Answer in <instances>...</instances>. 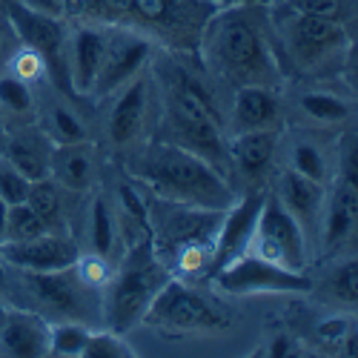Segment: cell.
<instances>
[{
  "label": "cell",
  "mask_w": 358,
  "mask_h": 358,
  "mask_svg": "<svg viewBox=\"0 0 358 358\" xmlns=\"http://www.w3.org/2000/svg\"><path fill=\"white\" fill-rule=\"evenodd\" d=\"M215 6H241V3H270V0H213Z\"/></svg>",
  "instance_id": "cell-37"
},
{
  "label": "cell",
  "mask_w": 358,
  "mask_h": 358,
  "mask_svg": "<svg viewBox=\"0 0 358 358\" xmlns=\"http://www.w3.org/2000/svg\"><path fill=\"white\" fill-rule=\"evenodd\" d=\"M6 287V273H3V258H0V289Z\"/></svg>",
  "instance_id": "cell-40"
},
{
  "label": "cell",
  "mask_w": 358,
  "mask_h": 358,
  "mask_svg": "<svg viewBox=\"0 0 358 358\" xmlns=\"http://www.w3.org/2000/svg\"><path fill=\"white\" fill-rule=\"evenodd\" d=\"M3 155L29 178V181H41L52 175V155L55 143L46 138V132L38 124H26L6 129Z\"/></svg>",
  "instance_id": "cell-20"
},
{
  "label": "cell",
  "mask_w": 358,
  "mask_h": 358,
  "mask_svg": "<svg viewBox=\"0 0 358 358\" xmlns=\"http://www.w3.org/2000/svg\"><path fill=\"white\" fill-rule=\"evenodd\" d=\"M35 124L46 132V138L55 146H64V143H78V141H89V129L83 115L75 109V101L61 95L57 89L52 86V98L49 101H38V117Z\"/></svg>",
  "instance_id": "cell-22"
},
{
  "label": "cell",
  "mask_w": 358,
  "mask_h": 358,
  "mask_svg": "<svg viewBox=\"0 0 358 358\" xmlns=\"http://www.w3.org/2000/svg\"><path fill=\"white\" fill-rule=\"evenodd\" d=\"M250 252L261 255L264 261L284 266V270H292V273H307V266H310L313 247L307 241V235L273 192H264V203H261V213L255 221Z\"/></svg>",
  "instance_id": "cell-9"
},
{
  "label": "cell",
  "mask_w": 358,
  "mask_h": 358,
  "mask_svg": "<svg viewBox=\"0 0 358 358\" xmlns=\"http://www.w3.org/2000/svg\"><path fill=\"white\" fill-rule=\"evenodd\" d=\"M6 313H9V304L3 301V295H0V327H3V321H6Z\"/></svg>",
  "instance_id": "cell-38"
},
{
  "label": "cell",
  "mask_w": 358,
  "mask_h": 358,
  "mask_svg": "<svg viewBox=\"0 0 358 358\" xmlns=\"http://www.w3.org/2000/svg\"><path fill=\"white\" fill-rule=\"evenodd\" d=\"M318 292L321 298L330 307H336L338 313H355V304H358V266H355V258L347 255V258H336V264L330 266V273L324 275V281L318 284Z\"/></svg>",
  "instance_id": "cell-25"
},
{
  "label": "cell",
  "mask_w": 358,
  "mask_h": 358,
  "mask_svg": "<svg viewBox=\"0 0 358 358\" xmlns=\"http://www.w3.org/2000/svg\"><path fill=\"white\" fill-rule=\"evenodd\" d=\"M295 350L298 347H295V341L289 336H275L270 344H266V355H275V358L278 355H295Z\"/></svg>",
  "instance_id": "cell-35"
},
{
  "label": "cell",
  "mask_w": 358,
  "mask_h": 358,
  "mask_svg": "<svg viewBox=\"0 0 358 358\" xmlns=\"http://www.w3.org/2000/svg\"><path fill=\"white\" fill-rule=\"evenodd\" d=\"M86 235H89V252H98V255H103L109 261H115L117 250L124 247L121 244V232H117V221H115V210H112L109 198H103L101 192H95V198L89 201Z\"/></svg>",
  "instance_id": "cell-24"
},
{
  "label": "cell",
  "mask_w": 358,
  "mask_h": 358,
  "mask_svg": "<svg viewBox=\"0 0 358 358\" xmlns=\"http://www.w3.org/2000/svg\"><path fill=\"white\" fill-rule=\"evenodd\" d=\"M155 49H158L155 41L141 35V32H135V29L109 26L103 61H101L98 78L92 83V92H89V101H92V103L106 101L124 83H129L135 75L149 69V61H152Z\"/></svg>",
  "instance_id": "cell-12"
},
{
  "label": "cell",
  "mask_w": 358,
  "mask_h": 358,
  "mask_svg": "<svg viewBox=\"0 0 358 358\" xmlns=\"http://www.w3.org/2000/svg\"><path fill=\"white\" fill-rule=\"evenodd\" d=\"M29 187L32 181L0 152V198L6 201V206H15V203H23L26 195H29Z\"/></svg>",
  "instance_id": "cell-33"
},
{
  "label": "cell",
  "mask_w": 358,
  "mask_h": 358,
  "mask_svg": "<svg viewBox=\"0 0 358 358\" xmlns=\"http://www.w3.org/2000/svg\"><path fill=\"white\" fill-rule=\"evenodd\" d=\"M287 166L301 172L318 184H330V178L336 172V158L321 141L315 138H298L287 149Z\"/></svg>",
  "instance_id": "cell-27"
},
{
  "label": "cell",
  "mask_w": 358,
  "mask_h": 358,
  "mask_svg": "<svg viewBox=\"0 0 358 358\" xmlns=\"http://www.w3.org/2000/svg\"><path fill=\"white\" fill-rule=\"evenodd\" d=\"M49 318L35 310L9 307L6 321L0 327V355L15 358H41L49 355Z\"/></svg>",
  "instance_id": "cell-19"
},
{
  "label": "cell",
  "mask_w": 358,
  "mask_h": 358,
  "mask_svg": "<svg viewBox=\"0 0 358 358\" xmlns=\"http://www.w3.org/2000/svg\"><path fill=\"white\" fill-rule=\"evenodd\" d=\"M35 301L57 321L101 324V289L86 284L75 266L55 273H20Z\"/></svg>",
  "instance_id": "cell-10"
},
{
  "label": "cell",
  "mask_w": 358,
  "mask_h": 358,
  "mask_svg": "<svg viewBox=\"0 0 358 358\" xmlns=\"http://www.w3.org/2000/svg\"><path fill=\"white\" fill-rule=\"evenodd\" d=\"M6 17L12 20L15 32L20 38L23 46H29L46 69L49 83L57 89L61 95L78 101L72 95V86H69V75H66V38H69V23L64 17H57L52 12L35 9L32 3L26 0H9L3 6Z\"/></svg>",
  "instance_id": "cell-7"
},
{
  "label": "cell",
  "mask_w": 358,
  "mask_h": 358,
  "mask_svg": "<svg viewBox=\"0 0 358 358\" xmlns=\"http://www.w3.org/2000/svg\"><path fill=\"white\" fill-rule=\"evenodd\" d=\"M266 15H270L284 66L289 64L298 72L321 78L341 72V64L352 55V35L347 20L298 15L273 3H266Z\"/></svg>",
  "instance_id": "cell-4"
},
{
  "label": "cell",
  "mask_w": 358,
  "mask_h": 358,
  "mask_svg": "<svg viewBox=\"0 0 358 358\" xmlns=\"http://www.w3.org/2000/svg\"><path fill=\"white\" fill-rule=\"evenodd\" d=\"M17 49H20V38L15 32V26L6 17V12H0V69H6V64L12 61V55Z\"/></svg>",
  "instance_id": "cell-34"
},
{
  "label": "cell",
  "mask_w": 358,
  "mask_h": 358,
  "mask_svg": "<svg viewBox=\"0 0 358 358\" xmlns=\"http://www.w3.org/2000/svg\"><path fill=\"white\" fill-rule=\"evenodd\" d=\"M281 124V95L275 86L247 83L232 89V103L227 112V135L252 129H278Z\"/></svg>",
  "instance_id": "cell-18"
},
{
  "label": "cell",
  "mask_w": 358,
  "mask_h": 358,
  "mask_svg": "<svg viewBox=\"0 0 358 358\" xmlns=\"http://www.w3.org/2000/svg\"><path fill=\"white\" fill-rule=\"evenodd\" d=\"M138 355L132 344H127V338L121 333H112V330H92L83 344L80 358H129Z\"/></svg>",
  "instance_id": "cell-31"
},
{
  "label": "cell",
  "mask_w": 358,
  "mask_h": 358,
  "mask_svg": "<svg viewBox=\"0 0 358 358\" xmlns=\"http://www.w3.org/2000/svg\"><path fill=\"white\" fill-rule=\"evenodd\" d=\"M3 141H6V124L0 121V152H3Z\"/></svg>",
  "instance_id": "cell-39"
},
{
  "label": "cell",
  "mask_w": 358,
  "mask_h": 358,
  "mask_svg": "<svg viewBox=\"0 0 358 358\" xmlns=\"http://www.w3.org/2000/svg\"><path fill=\"white\" fill-rule=\"evenodd\" d=\"M6 213H9V206L0 198V244H3V235H6Z\"/></svg>",
  "instance_id": "cell-36"
},
{
  "label": "cell",
  "mask_w": 358,
  "mask_h": 358,
  "mask_svg": "<svg viewBox=\"0 0 358 358\" xmlns=\"http://www.w3.org/2000/svg\"><path fill=\"white\" fill-rule=\"evenodd\" d=\"M78 238L72 232H43L38 238L17 244H0V258L3 264L15 266L17 273H55V270H66L75 266L80 255Z\"/></svg>",
  "instance_id": "cell-13"
},
{
  "label": "cell",
  "mask_w": 358,
  "mask_h": 358,
  "mask_svg": "<svg viewBox=\"0 0 358 358\" xmlns=\"http://www.w3.org/2000/svg\"><path fill=\"white\" fill-rule=\"evenodd\" d=\"M129 175L149 195L203 210H227L238 198L235 187L203 158L158 138L129 152Z\"/></svg>",
  "instance_id": "cell-2"
},
{
  "label": "cell",
  "mask_w": 358,
  "mask_h": 358,
  "mask_svg": "<svg viewBox=\"0 0 358 358\" xmlns=\"http://www.w3.org/2000/svg\"><path fill=\"white\" fill-rule=\"evenodd\" d=\"M221 215L224 210H203L164 198L149 201V238L172 278H210Z\"/></svg>",
  "instance_id": "cell-3"
},
{
  "label": "cell",
  "mask_w": 358,
  "mask_h": 358,
  "mask_svg": "<svg viewBox=\"0 0 358 358\" xmlns=\"http://www.w3.org/2000/svg\"><path fill=\"white\" fill-rule=\"evenodd\" d=\"M64 195H66V189L57 184L55 178H41V181H32L29 195H26V203L43 218V224L52 232H69Z\"/></svg>",
  "instance_id": "cell-28"
},
{
  "label": "cell",
  "mask_w": 358,
  "mask_h": 358,
  "mask_svg": "<svg viewBox=\"0 0 358 358\" xmlns=\"http://www.w3.org/2000/svg\"><path fill=\"white\" fill-rule=\"evenodd\" d=\"M213 284L224 295H304L315 289V281L307 273H292L284 266L264 261L255 252H244L229 261L224 270L213 275Z\"/></svg>",
  "instance_id": "cell-11"
},
{
  "label": "cell",
  "mask_w": 358,
  "mask_h": 358,
  "mask_svg": "<svg viewBox=\"0 0 358 358\" xmlns=\"http://www.w3.org/2000/svg\"><path fill=\"white\" fill-rule=\"evenodd\" d=\"M273 195L284 203V210L298 221V227H301L304 235H307L310 247L315 250L321 213H324V198H327V184H318V181H313V178L284 166L275 175Z\"/></svg>",
  "instance_id": "cell-17"
},
{
  "label": "cell",
  "mask_w": 358,
  "mask_h": 358,
  "mask_svg": "<svg viewBox=\"0 0 358 358\" xmlns=\"http://www.w3.org/2000/svg\"><path fill=\"white\" fill-rule=\"evenodd\" d=\"M278 129H252L227 135V158H229V181L241 178L244 184L255 187L273 172L278 155Z\"/></svg>",
  "instance_id": "cell-16"
},
{
  "label": "cell",
  "mask_w": 358,
  "mask_h": 358,
  "mask_svg": "<svg viewBox=\"0 0 358 358\" xmlns=\"http://www.w3.org/2000/svg\"><path fill=\"white\" fill-rule=\"evenodd\" d=\"M298 109L313 127H341L350 124L352 103L330 89H307L298 95Z\"/></svg>",
  "instance_id": "cell-26"
},
{
  "label": "cell",
  "mask_w": 358,
  "mask_h": 358,
  "mask_svg": "<svg viewBox=\"0 0 358 358\" xmlns=\"http://www.w3.org/2000/svg\"><path fill=\"white\" fill-rule=\"evenodd\" d=\"M261 203H264V189H250V192H241L224 210L221 227H218V235H215V252H213L210 278L218 270H224L229 261H235L238 255H244L250 250Z\"/></svg>",
  "instance_id": "cell-14"
},
{
  "label": "cell",
  "mask_w": 358,
  "mask_h": 358,
  "mask_svg": "<svg viewBox=\"0 0 358 358\" xmlns=\"http://www.w3.org/2000/svg\"><path fill=\"white\" fill-rule=\"evenodd\" d=\"M169 270L158 258L152 238L124 250L121 261L115 264L109 281L101 289V324L103 330L127 336L138 327L152 304L158 289L169 281Z\"/></svg>",
  "instance_id": "cell-5"
},
{
  "label": "cell",
  "mask_w": 358,
  "mask_h": 358,
  "mask_svg": "<svg viewBox=\"0 0 358 358\" xmlns=\"http://www.w3.org/2000/svg\"><path fill=\"white\" fill-rule=\"evenodd\" d=\"M38 117V95L35 86L20 80L9 69H0V121L6 129L35 124Z\"/></svg>",
  "instance_id": "cell-23"
},
{
  "label": "cell",
  "mask_w": 358,
  "mask_h": 358,
  "mask_svg": "<svg viewBox=\"0 0 358 358\" xmlns=\"http://www.w3.org/2000/svg\"><path fill=\"white\" fill-rule=\"evenodd\" d=\"M109 109L103 117V138L112 152H132L146 143L155 132L152 117L158 121V86L149 69L135 75L109 98Z\"/></svg>",
  "instance_id": "cell-6"
},
{
  "label": "cell",
  "mask_w": 358,
  "mask_h": 358,
  "mask_svg": "<svg viewBox=\"0 0 358 358\" xmlns=\"http://www.w3.org/2000/svg\"><path fill=\"white\" fill-rule=\"evenodd\" d=\"M43 232H52V229L43 224V218H41L26 201L9 206V213H6V235H3V244L29 241V238H38V235H43Z\"/></svg>",
  "instance_id": "cell-30"
},
{
  "label": "cell",
  "mask_w": 358,
  "mask_h": 358,
  "mask_svg": "<svg viewBox=\"0 0 358 358\" xmlns=\"http://www.w3.org/2000/svg\"><path fill=\"white\" fill-rule=\"evenodd\" d=\"M89 333H92V327L83 324V321H57V324H49V355L80 358Z\"/></svg>",
  "instance_id": "cell-29"
},
{
  "label": "cell",
  "mask_w": 358,
  "mask_h": 358,
  "mask_svg": "<svg viewBox=\"0 0 358 358\" xmlns=\"http://www.w3.org/2000/svg\"><path fill=\"white\" fill-rule=\"evenodd\" d=\"M141 324L155 327V330L169 336H206V333L224 330L227 318L218 313L215 304L206 301L187 281L169 278L152 298V304H149Z\"/></svg>",
  "instance_id": "cell-8"
},
{
  "label": "cell",
  "mask_w": 358,
  "mask_h": 358,
  "mask_svg": "<svg viewBox=\"0 0 358 358\" xmlns=\"http://www.w3.org/2000/svg\"><path fill=\"white\" fill-rule=\"evenodd\" d=\"M98 149L92 141H78L55 146L52 155V175L66 192H95L98 184Z\"/></svg>",
  "instance_id": "cell-21"
},
{
  "label": "cell",
  "mask_w": 358,
  "mask_h": 358,
  "mask_svg": "<svg viewBox=\"0 0 358 358\" xmlns=\"http://www.w3.org/2000/svg\"><path fill=\"white\" fill-rule=\"evenodd\" d=\"M109 26L103 23H69V38H66V75L72 95L78 101H89L92 83L98 78L103 49H106Z\"/></svg>",
  "instance_id": "cell-15"
},
{
  "label": "cell",
  "mask_w": 358,
  "mask_h": 358,
  "mask_svg": "<svg viewBox=\"0 0 358 358\" xmlns=\"http://www.w3.org/2000/svg\"><path fill=\"white\" fill-rule=\"evenodd\" d=\"M195 55L210 78L232 89L247 83L281 89L287 78L266 3L218 6L203 26Z\"/></svg>",
  "instance_id": "cell-1"
},
{
  "label": "cell",
  "mask_w": 358,
  "mask_h": 358,
  "mask_svg": "<svg viewBox=\"0 0 358 358\" xmlns=\"http://www.w3.org/2000/svg\"><path fill=\"white\" fill-rule=\"evenodd\" d=\"M273 6L298 12V15H315V17H333L347 20L350 17V0H270Z\"/></svg>",
  "instance_id": "cell-32"
}]
</instances>
